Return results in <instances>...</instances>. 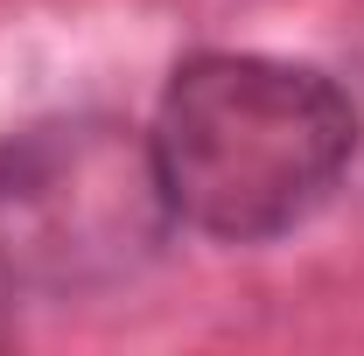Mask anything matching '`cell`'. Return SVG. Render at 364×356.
Here are the masks:
<instances>
[{"label": "cell", "instance_id": "1", "mask_svg": "<svg viewBox=\"0 0 364 356\" xmlns=\"http://www.w3.org/2000/svg\"><path fill=\"white\" fill-rule=\"evenodd\" d=\"M154 161L176 223L267 245L329 203L358 154V105L280 56H189L161 91Z\"/></svg>", "mask_w": 364, "mask_h": 356}, {"label": "cell", "instance_id": "2", "mask_svg": "<svg viewBox=\"0 0 364 356\" xmlns=\"http://www.w3.org/2000/svg\"><path fill=\"white\" fill-rule=\"evenodd\" d=\"M176 203L154 140L105 112L0 140V279L21 294H105L161 259Z\"/></svg>", "mask_w": 364, "mask_h": 356}, {"label": "cell", "instance_id": "3", "mask_svg": "<svg viewBox=\"0 0 364 356\" xmlns=\"http://www.w3.org/2000/svg\"><path fill=\"white\" fill-rule=\"evenodd\" d=\"M0 294H7V279H0Z\"/></svg>", "mask_w": 364, "mask_h": 356}]
</instances>
